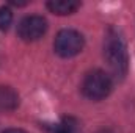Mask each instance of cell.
I'll list each match as a JSON object with an SVG mask.
<instances>
[{
	"mask_svg": "<svg viewBox=\"0 0 135 133\" xmlns=\"http://www.w3.org/2000/svg\"><path fill=\"white\" fill-rule=\"evenodd\" d=\"M104 57L108 63L112 72L123 78L129 69V53L123 36L116 30H108L104 41Z\"/></svg>",
	"mask_w": 135,
	"mask_h": 133,
	"instance_id": "cell-1",
	"label": "cell"
},
{
	"mask_svg": "<svg viewBox=\"0 0 135 133\" xmlns=\"http://www.w3.org/2000/svg\"><path fill=\"white\" fill-rule=\"evenodd\" d=\"M112 86H113V83H112L110 75L107 72H104V70L96 69V70L90 72L83 78V81H82V94L86 99L98 102V100L105 99L110 94Z\"/></svg>",
	"mask_w": 135,
	"mask_h": 133,
	"instance_id": "cell-2",
	"label": "cell"
},
{
	"mask_svg": "<svg viewBox=\"0 0 135 133\" xmlns=\"http://www.w3.org/2000/svg\"><path fill=\"white\" fill-rule=\"evenodd\" d=\"M85 45V39L83 36L79 33L77 30L72 28H65L55 36L54 41V49L57 52V55H60L61 58H72L75 55H79L82 52Z\"/></svg>",
	"mask_w": 135,
	"mask_h": 133,
	"instance_id": "cell-3",
	"label": "cell"
},
{
	"mask_svg": "<svg viewBox=\"0 0 135 133\" xmlns=\"http://www.w3.org/2000/svg\"><path fill=\"white\" fill-rule=\"evenodd\" d=\"M47 32V21L42 16H27L17 25V34L25 42H33L41 39Z\"/></svg>",
	"mask_w": 135,
	"mask_h": 133,
	"instance_id": "cell-4",
	"label": "cell"
},
{
	"mask_svg": "<svg viewBox=\"0 0 135 133\" xmlns=\"http://www.w3.org/2000/svg\"><path fill=\"white\" fill-rule=\"evenodd\" d=\"M19 106V94L11 88L0 85V111H14Z\"/></svg>",
	"mask_w": 135,
	"mask_h": 133,
	"instance_id": "cell-5",
	"label": "cell"
},
{
	"mask_svg": "<svg viewBox=\"0 0 135 133\" xmlns=\"http://www.w3.org/2000/svg\"><path fill=\"white\" fill-rule=\"evenodd\" d=\"M46 6L54 14L66 16V14L75 13L80 8V2H75V0H52V2H47Z\"/></svg>",
	"mask_w": 135,
	"mask_h": 133,
	"instance_id": "cell-6",
	"label": "cell"
},
{
	"mask_svg": "<svg viewBox=\"0 0 135 133\" xmlns=\"http://www.w3.org/2000/svg\"><path fill=\"white\" fill-rule=\"evenodd\" d=\"M55 133H82L79 122L74 117H65L61 124H58Z\"/></svg>",
	"mask_w": 135,
	"mask_h": 133,
	"instance_id": "cell-7",
	"label": "cell"
},
{
	"mask_svg": "<svg viewBox=\"0 0 135 133\" xmlns=\"http://www.w3.org/2000/svg\"><path fill=\"white\" fill-rule=\"evenodd\" d=\"M13 22V13L8 6H0V30L6 32Z\"/></svg>",
	"mask_w": 135,
	"mask_h": 133,
	"instance_id": "cell-8",
	"label": "cell"
},
{
	"mask_svg": "<svg viewBox=\"0 0 135 133\" xmlns=\"http://www.w3.org/2000/svg\"><path fill=\"white\" fill-rule=\"evenodd\" d=\"M3 133H27V132H24L21 129H8V130H5Z\"/></svg>",
	"mask_w": 135,
	"mask_h": 133,
	"instance_id": "cell-9",
	"label": "cell"
}]
</instances>
